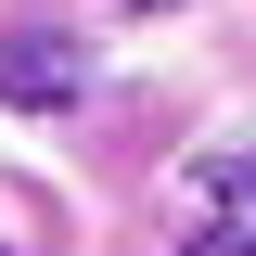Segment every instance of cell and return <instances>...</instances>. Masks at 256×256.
Here are the masks:
<instances>
[{"label":"cell","instance_id":"obj_2","mask_svg":"<svg viewBox=\"0 0 256 256\" xmlns=\"http://www.w3.org/2000/svg\"><path fill=\"white\" fill-rule=\"evenodd\" d=\"M205 205H218L230 230H256V141H230V154H205Z\"/></svg>","mask_w":256,"mask_h":256},{"label":"cell","instance_id":"obj_4","mask_svg":"<svg viewBox=\"0 0 256 256\" xmlns=\"http://www.w3.org/2000/svg\"><path fill=\"white\" fill-rule=\"evenodd\" d=\"M128 13H154V0H128Z\"/></svg>","mask_w":256,"mask_h":256},{"label":"cell","instance_id":"obj_3","mask_svg":"<svg viewBox=\"0 0 256 256\" xmlns=\"http://www.w3.org/2000/svg\"><path fill=\"white\" fill-rule=\"evenodd\" d=\"M192 256H256V230H230V218H218V230H205Z\"/></svg>","mask_w":256,"mask_h":256},{"label":"cell","instance_id":"obj_1","mask_svg":"<svg viewBox=\"0 0 256 256\" xmlns=\"http://www.w3.org/2000/svg\"><path fill=\"white\" fill-rule=\"evenodd\" d=\"M90 90V64H77V38H0V102H38V116H52V102H77Z\"/></svg>","mask_w":256,"mask_h":256}]
</instances>
